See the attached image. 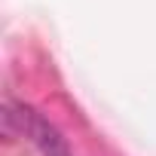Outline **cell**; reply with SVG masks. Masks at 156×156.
I'll use <instances>...</instances> for the list:
<instances>
[{
    "label": "cell",
    "instance_id": "1",
    "mask_svg": "<svg viewBox=\"0 0 156 156\" xmlns=\"http://www.w3.org/2000/svg\"><path fill=\"white\" fill-rule=\"evenodd\" d=\"M3 129H6L9 138H16V135L28 138L43 156H73L67 141H64V135L40 110H34L25 101H12L9 98L3 104Z\"/></svg>",
    "mask_w": 156,
    "mask_h": 156
}]
</instances>
